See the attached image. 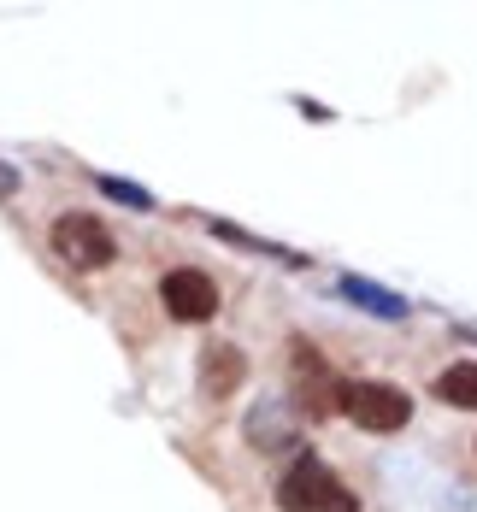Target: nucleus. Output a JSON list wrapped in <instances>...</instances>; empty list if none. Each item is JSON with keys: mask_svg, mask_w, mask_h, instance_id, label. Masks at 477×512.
<instances>
[{"mask_svg": "<svg viewBox=\"0 0 477 512\" xmlns=\"http://www.w3.org/2000/svg\"><path fill=\"white\" fill-rule=\"evenodd\" d=\"M248 442H254V448H289V442H295L289 407H283V401H260V407L248 412Z\"/></svg>", "mask_w": 477, "mask_h": 512, "instance_id": "0eeeda50", "label": "nucleus"}, {"mask_svg": "<svg viewBox=\"0 0 477 512\" xmlns=\"http://www.w3.org/2000/svg\"><path fill=\"white\" fill-rule=\"evenodd\" d=\"M436 401L477 412V359H460V365H448V371L436 377Z\"/></svg>", "mask_w": 477, "mask_h": 512, "instance_id": "6e6552de", "label": "nucleus"}, {"mask_svg": "<svg viewBox=\"0 0 477 512\" xmlns=\"http://www.w3.org/2000/svg\"><path fill=\"white\" fill-rule=\"evenodd\" d=\"M242 383H248V354L230 348V342H212L207 354H201V395L207 401H230Z\"/></svg>", "mask_w": 477, "mask_h": 512, "instance_id": "423d86ee", "label": "nucleus"}, {"mask_svg": "<svg viewBox=\"0 0 477 512\" xmlns=\"http://www.w3.org/2000/svg\"><path fill=\"white\" fill-rule=\"evenodd\" d=\"M53 254L65 259V265H77V271H101V265L118 259V242H112V230H106L101 218L65 212V218L53 224Z\"/></svg>", "mask_w": 477, "mask_h": 512, "instance_id": "7ed1b4c3", "label": "nucleus"}, {"mask_svg": "<svg viewBox=\"0 0 477 512\" xmlns=\"http://www.w3.org/2000/svg\"><path fill=\"white\" fill-rule=\"evenodd\" d=\"M342 295H348L354 307H371L377 318H407V301H401V295H383L366 277H342Z\"/></svg>", "mask_w": 477, "mask_h": 512, "instance_id": "1a4fd4ad", "label": "nucleus"}, {"mask_svg": "<svg viewBox=\"0 0 477 512\" xmlns=\"http://www.w3.org/2000/svg\"><path fill=\"white\" fill-rule=\"evenodd\" d=\"M159 301H165V312L177 324H207L218 312V283L207 271H195V265H177V271L159 277Z\"/></svg>", "mask_w": 477, "mask_h": 512, "instance_id": "20e7f679", "label": "nucleus"}, {"mask_svg": "<svg viewBox=\"0 0 477 512\" xmlns=\"http://www.w3.org/2000/svg\"><path fill=\"white\" fill-rule=\"evenodd\" d=\"M336 407L348 412L366 436H395V430H407V418H413V401L395 389V383H342V395H336Z\"/></svg>", "mask_w": 477, "mask_h": 512, "instance_id": "f03ea898", "label": "nucleus"}, {"mask_svg": "<svg viewBox=\"0 0 477 512\" xmlns=\"http://www.w3.org/2000/svg\"><path fill=\"white\" fill-rule=\"evenodd\" d=\"M106 195H118V201H130L136 212H148V206H154L148 195H142V189H136V183H118V177H106Z\"/></svg>", "mask_w": 477, "mask_h": 512, "instance_id": "9d476101", "label": "nucleus"}, {"mask_svg": "<svg viewBox=\"0 0 477 512\" xmlns=\"http://www.w3.org/2000/svg\"><path fill=\"white\" fill-rule=\"evenodd\" d=\"M277 507L283 512H360V501L330 477V465L324 460L301 454V460L277 477Z\"/></svg>", "mask_w": 477, "mask_h": 512, "instance_id": "f257e3e1", "label": "nucleus"}, {"mask_svg": "<svg viewBox=\"0 0 477 512\" xmlns=\"http://www.w3.org/2000/svg\"><path fill=\"white\" fill-rule=\"evenodd\" d=\"M6 195H18V171H12V165H0V201H6Z\"/></svg>", "mask_w": 477, "mask_h": 512, "instance_id": "9b49d317", "label": "nucleus"}, {"mask_svg": "<svg viewBox=\"0 0 477 512\" xmlns=\"http://www.w3.org/2000/svg\"><path fill=\"white\" fill-rule=\"evenodd\" d=\"M289 371H295V407L313 412V418H330V412H336V395H342V383L330 377V365H324L307 342H295V348H289Z\"/></svg>", "mask_w": 477, "mask_h": 512, "instance_id": "39448f33", "label": "nucleus"}]
</instances>
